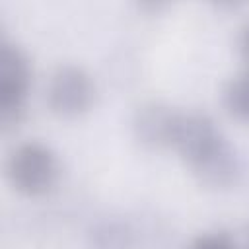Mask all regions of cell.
<instances>
[{"label":"cell","instance_id":"cell-9","mask_svg":"<svg viewBox=\"0 0 249 249\" xmlns=\"http://www.w3.org/2000/svg\"><path fill=\"white\" fill-rule=\"evenodd\" d=\"M237 49H239V54L243 58V62L247 64V70H249V19L241 25L239 29V35H237Z\"/></svg>","mask_w":249,"mask_h":249},{"label":"cell","instance_id":"cell-1","mask_svg":"<svg viewBox=\"0 0 249 249\" xmlns=\"http://www.w3.org/2000/svg\"><path fill=\"white\" fill-rule=\"evenodd\" d=\"M173 150L208 189H224L235 181L237 156L224 132L206 113H181Z\"/></svg>","mask_w":249,"mask_h":249},{"label":"cell","instance_id":"cell-6","mask_svg":"<svg viewBox=\"0 0 249 249\" xmlns=\"http://www.w3.org/2000/svg\"><path fill=\"white\" fill-rule=\"evenodd\" d=\"M88 249H134V233L123 220L105 218L91 226Z\"/></svg>","mask_w":249,"mask_h":249},{"label":"cell","instance_id":"cell-8","mask_svg":"<svg viewBox=\"0 0 249 249\" xmlns=\"http://www.w3.org/2000/svg\"><path fill=\"white\" fill-rule=\"evenodd\" d=\"M187 249H239L226 231H204L196 235Z\"/></svg>","mask_w":249,"mask_h":249},{"label":"cell","instance_id":"cell-7","mask_svg":"<svg viewBox=\"0 0 249 249\" xmlns=\"http://www.w3.org/2000/svg\"><path fill=\"white\" fill-rule=\"evenodd\" d=\"M222 103L230 117L249 123V70L228 80L222 91Z\"/></svg>","mask_w":249,"mask_h":249},{"label":"cell","instance_id":"cell-10","mask_svg":"<svg viewBox=\"0 0 249 249\" xmlns=\"http://www.w3.org/2000/svg\"><path fill=\"white\" fill-rule=\"evenodd\" d=\"M247 249H249V233H247Z\"/></svg>","mask_w":249,"mask_h":249},{"label":"cell","instance_id":"cell-5","mask_svg":"<svg viewBox=\"0 0 249 249\" xmlns=\"http://www.w3.org/2000/svg\"><path fill=\"white\" fill-rule=\"evenodd\" d=\"M181 113L161 99H150L136 107L132 115V136L134 140L152 152L173 148L177 124Z\"/></svg>","mask_w":249,"mask_h":249},{"label":"cell","instance_id":"cell-3","mask_svg":"<svg viewBox=\"0 0 249 249\" xmlns=\"http://www.w3.org/2000/svg\"><path fill=\"white\" fill-rule=\"evenodd\" d=\"M33 68L27 53L2 39L0 43V126L4 132L16 128L25 113Z\"/></svg>","mask_w":249,"mask_h":249},{"label":"cell","instance_id":"cell-2","mask_svg":"<svg viewBox=\"0 0 249 249\" xmlns=\"http://www.w3.org/2000/svg\"><path fill=\"white\" fill-rule=\"evenodd\" d=\"M6 177L10 185L23 196H45L54 189L60 177V161L56 152L39 140L18 144L6 161Z\"/></svg>","mask_w":249,"mask_h":249},{"label":"cell","instance_id":"cell-4","mask_svg":"<svg viewBox=\"0 0 249 249\" xmlns=\"http://www.w3.org/2000/svg\"><path fill=\"white\" fill-rule=\"evenodd\" d=\"M95 101V82L78 64H60L47 84V105L53 115L74 121L86 115Z\"/></svg>","mask_w":249,"mask_h":249}]
</instances>
